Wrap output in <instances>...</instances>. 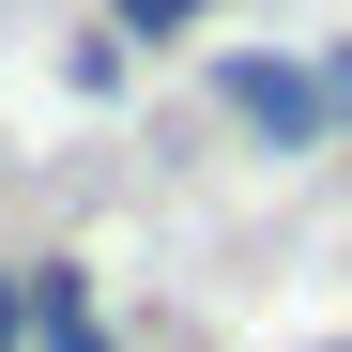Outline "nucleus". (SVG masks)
<instances>
[{"label": "nucleus", "mask_w": 352, "mask_h": 352, "mask_svg": "<svg viewBox=\"0 0 352 352\" xmlns=\"http://www.w3.org/2000/svg\"><path fill=\"white\" fill-rule=\"evenodd\" d=\"M214 107L245 123V153H322L337 138V107H322V62H291V46H214Z\"/></svg>", "instance_id": "obj_1"}, {"label": "nucleus", "mask_w": 352, "mask_h": 352, "mask_svg": "<svg viewBox=\"0 0 352 352\" xmlns=\"http://www.w3.org/2000/svg\"><path fill=\"white\" fill-rule=\"evenodd\" d=\"M214 0H107V46H184Z\"/></svg>", "instance_id": "obj_2"}, {"label": "nucleus", "mask_w": 352, "mask_h": 352, "mask_svg": "<svg viewBox=\"0 0 352 352\" xmlns=\"http://www.w3.org/2000/svg\"><path fill=\"white\" fill-rule=\"evenodd\" d=\"M0 352H31V276L0 261Z\"/></svg>", "instance_id": "obj_3"}, {"label": "nucleus", "mask_w": 352, "mask_h": 352, "mask_svg": "<svg viewBox=\"0 0 352 352\" xmlns=\"http://www.w3.org/2000/svg\"><path fill=\"white\" fill-rule=\"evenodd\" d=\"M322 107H337V123H352V31L322 46Z\"/></svg>", "instance_id": "obj_4"}, {"label": "nucleus", "mask_w": 352, "mask_h": 352, "mask_svg": "<svg viewBox=\"0 0 352 352\" xmlns=\"http://www.w3.org/2000/svg\"><path fill=\"white\" fill-rule=\"evenodd\" d=\"M62 352H123V337H62Z\"/></svg>", "instance_id": "obj_5"}, {"label": "nucleus", "mask_w": 352, "mask_h": 352, "mask_svg": "<svg viewBox=\"0 0 352 352\" xmlns=\"http://www.w3.org/2000/svg\"><path fill=\"white\" fill-rule=\"evenodd\" d=\"M322 352H352V337H322Z\"/></svg>", "instance_id": "obj_6"}]
</instances>
